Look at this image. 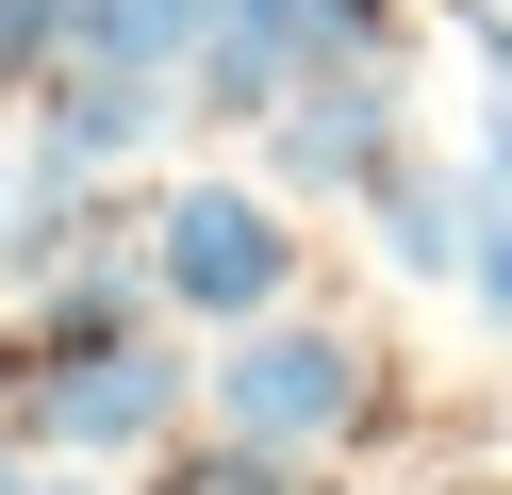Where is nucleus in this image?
<instances>
[{
	"instance_id": "obj_1",
	"label": "nucleus",
	"mask_w": 512,
	"mask_h": 495,
	"mask_svg": "<svg viewBox=\"0 0 512 495\" xmlns=\"http://www.w3.org/2000/svg\"><path fill=\"white\" fill-rule=\"evenodd\" d=\"M199 413L248 429V446H281V462H331V446H364V413H380V347L347 314H298V297H281V314L215 330Z\"/></svg>"
},
{
	"instance_id": "obj_7",
	"label": "nucleus",
	"mask_w": 512,
	"mask_h": 495,
	"mask_svg": "<svg viewBox=\"0 0 512 495\" xmlns=\"http://www.w3.org/2000/svg\"><path fill=\"white\" fill-rule=\"evenodd\" d=\"M314 462H281V446H248V429H166V446H149V495H298Z\"/></svg>"
},
{
	"instance_id": "obj_14",
	"label": "nucleus",
	"mask_w": 512,
	"mask_h": 495,
	"mask_svg": "<svg viewBox=\"0 0 512 495\" xmlns=\"http://www.w3.org/2000/svg\"><path fill=\"white\" fill-rule=\"evenodd\" d=\"M0 231H17V149H0Z\"/></svg>"
},
{
	"instance_id": "obj_6",
	"label": "nucleus",
	"mask_w": 512,
	"mask_h": 495,
	"mask_svg": "<svg viewBox=\"0 0 512 495\" xmlns=\"http://www.w3.org/2000/svg\"><path fill=\"white\" fill-rule=\"evenodd\" d=\"M364 215H380V264L397 281H463V231H479V182H446V165H380L364 182Z\"/></svg>"
},
{
	"instance_id": "obj_16",
	"label": "nucleus",
	"mask_w": 512,
	"mask_h": 495,
	"mask_svg": "<svg viewBox=\"0 0 512 495\" xmlns=\"http://www.w3.org/2000/svg\"><path fill=\"white\" fill-rule=\"evenodd\" d=\"M0 99H17V83H0Z\"/></svg>"
},
{
	"instance_id": "obj_13",
	"label": "nucleus",
	"mask_w": 512,
	"mask_h": 495,
	"mask_svg": "<svg viewBox=\"0 0 512 495\" xmlns=\"http://www.w3.org/2000/svg\"><path fill=\"white\" fill-rule=\"evenodd\" d=\"M34 495H116V479H100V462H34Z\"/></svg>"
},
{
	"instance_id": "obj_15",
	"label": "nucleus",
	"mask_w": 512,
	"mask_h": 495,
	"mask_svg": "<svg viewBox=\"0 0 512 495\" xmlns=\"http://www.w3.org/2000/svg\"><path fill=\"white\" fill-rule=\"evenodd\" d=\"M0 363H17V314H0Z\"/></svg>"
},
{
	"instance_id": "obj_2",
	"label": "nucleus",
	"mask_w": 512,
	"mask_h": 495,
	"mask_svg": "<svg viewBox=\"0 0 512 495\" xmlns=\"http://www.w3.org/2000/svg\"><path fill=\"white\" fill-rule=\"evenodd\" d=\"M0 429L34 462H149L166 429H199V363L166 330H116V347H17L0 363Z\"/></svg>"
},
{
	"instance_id": "obj_11",
	"label": "nucleus",
	"mask_w": 512,
	"mask_h": 495,
	"mask_svg": "<svg viewBox=\"0 0 512 495\" xmlns=\"http://www.w3.org/2000/svg\"><path fill=\"white\" fill-rule=\"evenodd\" d=\"M463 182H479V198L512 215V99H479V149H463Z\"/></svg>"
},
{
	"instance_id": "obj_8",
	"label": "nucleus",
	"mask_w": 512,
	"mask_h": 495,
	"mask_svg": "<svg viewBox=\"0 0 512 495\" xmlns=\"http://www.w3.org/2000/svg\"><path fill=\"white\" fill-rule=\"evenodd\" d=\"M215 0H83V50H133V66H199Z\"/></svg>"
},
{
	"instance_id": "obj_9",
	"label": "nucleus",
	"mask_w": 512,
	"mask_h": 495,
	"mask_svg": "<svg viewBox=\"0 0 512 495\" xmlns=\"http://www.w3.org/2000/svg\"><path fill=\"white\" fill-rule=\"evenodd\" d=\"M67 50H83V0H0V83H17V99H34Z\"/></svg>"
},
{
	"instance_id": "obj_10",
	"label": "nucleus",
	"mask_w": 512,
	"mask_h": 495,
	"mask_svg": "<svg viewBox=\"0 0 512 495\" xmlns=\"http://www.w3.org/2000/svg\"><path fill=\"white\" fill-rule=\"evenodd\" d=\"M463 297L512 330V215H496V198H479V231H463Z\"/></svg>"
},
{
	"instance_id": "obj_4",
	"label": "nucleus",
	"mask_w": 512,
	"mask_h": 495,
	"mask_svg": "<svg viewBox=\"0 0 512 495\" xmlns=\"http://www.w3.org/2000/svg\"><path fill=\"white\" fill-rule=\"evenodd\" d=\"M397 149H413L397 66H314V83L265 116V182H281V198H364Z\"/></svg>"
},
{
	"instance_id": "obj_5",
	"label": "nucleus",
	"mask_w": 512,
	"mask_h": 495,
	"mask_svg": "<svg viewBox=\"0 0 512 495\" xmlns=\"http://www.w3.org/2000/svg\"><path fill=\"white\" fill-rule=\"evenodd\" d=\"M34 132L50 149H83V165H149L166 132H199L182 116V66H133V50H67L34 83Z\"/></svg>"
},
{
	"instance_id": "obj_3",
	"label": "nucleus",
	"mask_w": 512,
	"mask_h": 495,
	"mask_svg": "<svg viewBox=\"0 0 512 495\" xmlns=\"http://www.w3.org/2000/svg\"><path fill=\"white\" fill-rule=\"evenodd\" d=\"M149 281L182 330H248L298 297V198L281 182H166L149 198Z\"/></svg>"
},
{
	"instance_id": "obj_12",
	"label": "nucleus",
	"mask_w": 512,
	"mask_h": 495,
	"mask_svg": "<svg viewBox=\"0 0 512 495\" xmlns=\"http://www.w3.org/2000/svg\"><path fill=\"white\" fill-rule=\"evenodd\" d=\"M446 17H463V50H479V83L512 99V17H496V0H446Z\"/></svg>"
}]
</instances>
